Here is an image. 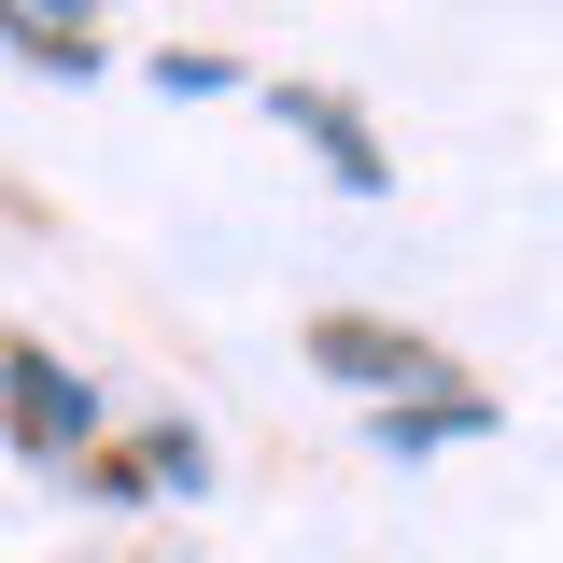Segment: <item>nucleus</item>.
<instances>
[{"label":"nucleus","instance_id":"1","mask_svg":"<svg viewBox=\"0 0 563 563\" xmlns=\"http://www.w3.org/2000/svg\"><path fill=\"white\" fill-rule=\"evenodd\" d=\"M310 366H324V380H366L380 409H395V395H451V352L409 339V324H366V310H324V324H310Z\"/></svg>","mask_w":563,"mask_h":563},{"label":"nucleus","instance_id":"2","mask_svg":"<svg viewBox=\"0 0 563 563\" xmlns=\"http://www.w3.org/2000/svg\"><path fill=\"white\" fill-rule=\"evenodd\" d=\"M0 422H14V451H85V437H99V395H85V366H57L43 339H0Z\"/></svg>","mask_w":563,"mask_h":563},{"label":"nucleus","instance_id":"3","mask_svg":"<svg viewBox=\"0 0 563 563\" xmlns=\"http://www.w3.org/2000/svg\"><path fill=\"white\" fill-rule=\"evenodd\" d=\"M268 113H282L296 141H310V155H324V184H352V198H380V184H395V155H380V128L352 113L339 85H268Z\"/></svg>","mask_w":563,"mask_h":563},{"label":"nucleus","instance_id":"4","mask_svg":"<svg viewBox=\"0 0 563 563\" xmlns=\"http://www.w3.org/2000/svg\"><path fill=\"white\" fill-rule=\"evenodd\" d=\"M0 43L29 70H57V85H85L99 70V29H85V0H0Z\"/></svg>","mask_w":563,"mask_h":563},{"label":"nucleus","instance_id":"5","mask_svg":"<svg viewBox=\"0 0 563 563\" xmlns=\"http://www.w3.org/2000/svg\"><path fill=\"white\" fill-rule=\"evenodd\" d=\"M451 437H493V395L451 380V395H395L380 409V451H451Z\"/></svg>","mask_w":563,"mask_h":563},{"label":"nucleus","instance_id":"6","mask_svg":"<svg viewBox=\"0 0 563 563\" xmlns=\"http://www.w3.org/2000/svg\"><path fill=\"white\" fill-rule=\"evenodd\" d=\"M141 479H169V493H198L211 479V451L184 437V422H155V451H141Z\"/></svg>","mask_w":563,"mask_h":563},{"label":"nucleus","instance_id":"7","mask_svg":"<svg viewBox=\"0 0 563 563\" xmlns=\"http://www.w3.org/2000/svg\"><path fill=\"white\" fill-rule=\"evenodd\" d=\"M155 85H169V99H225L240 70H225V57H155Z\"/></svg>","mask_w":563,"mask_h":563}]
</instances>
